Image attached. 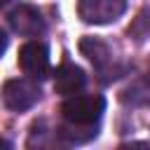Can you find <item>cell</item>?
<instances>
[{
    "label": "cell",
    "mask_w": 150,
    "mask_h": 150,
    "mask_svg": "<svg viewBox=\"0 0 150 150\" xmlns=\"http://www.w3.org/2000/svg\"><path fill=\"white\" fill-rule=\"evenodd\" d=\"M0 2H2V5H7V2H9V0H0Z\"/></svg>",
    "instance_id": "ba28073f"
},
{
    "label": "cell",
    "mask_w": 150,
    "mask_h": 150,
    "mask_svg": "<svg viewBox=\"0 0 150 150\" xmlns=\"http://www.w3.org/2000/svg\"><path fill=\"white\" fill-rule=\"evenodd\" d=\"M80 52L96 66V68H103L108 61H110V49H108V45L103 42V40H98V38H82L80 40Z\"/></svg>",
    "instance_id": "52a82bcc"
},
{
    "label": "cell",
    "mask_w": 150,
    "mask_h": 150,
    "mask_svg": "<svg viewBox=\"0 0 150 150\" xmlns=\"http://www.w3.org/2000/svg\"><path fill=\"white\" fill-rule=\"evenodd\" d=\"M7 23L14 33L26 35V38H35L45 30V21L40 16V12L26 2H19L9 14H7Z\"/></svg>",
    "instance_id": "5b68a950"
},
{
    "label": "cell",
    "mask_w": 150,
    "mask_h": 150,
    "mask_svg": "<svg viewBox=\"0 0 150 150\" xmlns=\"http://www.w3.org/2000/svg\"><path fill=\"white\" fill-rule=\"evenodd\" d=\"M105 110V98L98 94H73L61 103V112L66 122L80 124V127H91L101 120Z\"/></svg>",
    "instance_id": "6da1fadb"
},
{
    "label": "cell",
    "mask_w": 150,
    "mask_h": 150,
    "mask_svg": "<svg viewBox=\"0 0 150 150\" xmlns=\"http://www.w3.org/2000/svg\"><path fill=\"white\" fill-rule=\"evenodd\" d=\"M40 94L42 91L33 82V77H28V80L14 77V80H7L2 84V103L14 112H23V110L33 108L40 101Z\"/></svg>",
    "instance_id": "7a4b0ae2"
},
{
    "label": "cell",
    "mask_w": 150,
    "mask_h": 150,
    "mask_svg": "<svg viewBox=\"0 0 150 150\" xmlns=\"http://www.w3.org/2000/svg\"><path fill=\"white\" fill-rule=\"evenodd\" d=\"M19 66L23 70V75L33 77V80H47L52 75L49 68V49L42 42H26L19 49Z\"/></svg>",
    "instance_id": "3957f363"
},
{
    "label": "cell",
    "mask_w": 150,
    "mask_h": 150,
    "mask_svg": "<svg viewBox=\"0 0 150 150\" xmlns=\"http://www.w3.org/2000/svg\"><path fill=\"white\" fill-rule=\"evenodd\" d=\"M127 9V0H77V14L87 23H110Z\"/></svg>",
    "instance_id": "277c9868"
},
{
    "label": "cell",
    "mask_w": 150,
    "mask_h": 150,
    "mask_svg": "<svg viewBox=\"0 0 150 150\" xmlns=\"http://www.w3.org/2000/svg\"><path fill=\"white\" fill-rule=\"evenodd\" d=\"M87 84V75L80 66L70 63V61H63L56 73H54V91L56 94H63V96H73L77 94L82 87Z\"/></svg>",
    "instance_id": "8992f818"
}]
</instances>
